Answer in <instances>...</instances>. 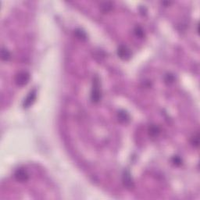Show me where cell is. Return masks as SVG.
Instances as JSON below:
<instances>
[{"instance_id": "7c38bea8", "label": "cell", "mask_w": 200, "mask_h": 200, "mask_svg": "<svg viewBox=\"0 0 200 200\" xmlns=\"http://www.w3.org/2000/svg\"><path fill=\"white\" fill-rule=\"evenodd\" d=\"M134 32H135V35L138 38H143V36H144V31H143L142 28L139 26L135 27V30H134Z\"/></svg>"}, {"instance_id": "30bf717a", "label": "cell", "mask_w": 200, "mask_h": 200, "mask_svg": "<svg viewBox=\"0 0 200 200\" xmlns=\"http://www.w3.org/2000/svg\"><path fill=\"white\" fill-rule=\"evenodd\" d=\"M74 34L78 38L81 39V40H85V39L87 38V34H86V33L83 30L79 29V28L75 30Z\"/></svg>"}, {"instance_id": "5bb4252c", "label": "cell", "mask_w": 200, "mask_h": 200, "mask_svg": "<svg viewBox=\"0 0 200 200\" xmlns=\"http://www.w3.org/2000/svg\"><path fill=\"white\" fill-rule=\"evenodd\" d=\"M171 160H172V163H174V165H176V166H180L182 163V158H181L180 156H173Z\"/></svg>"}, {"instance_id": "9c48e42d", "label": "cell", "mask_w": 200, "mask_h": 200, "mask_svg": "<svg viewBox=\"0 0 200 200\" xmlns=\"http://www.w3.org/2000/svg\"><path fill=\"white\" fill-rule=\"evenodd\" d=\"M160 127H158V126L151 125L150 127H149V135L152 137H153V138L158 136L159 134H160Z\"/></svg>"}, {"instance_id": "8fae6325", "label": "cell", "mask_w": 200, "mask_h": 200, "mask_svg": "<svg viewBox=\"0 0 200 200\" xmlns=\"http://www.w3.org/2000/svg\"><path fill=\"white\" fill-rule=\"evenodd\" d=\"M11 56L9 52L6 49L3 48L1 50V59L3 61H8L10 59Z\"/></svg>"}, {"instance_id": "8992f818", "label": "cell", "mask_w": 200, "mask_h": 200, "mask_svg": "<svg viewBox=\"0 0 200 200\" xmlns=\"http://www.w3.org/2000/svg\"><path fill=\"white\" fill-rule=\"evenodd\" d=\"M123 183L127 188H132L134 187L133 180L128 171H124L123 174Z\"/></svg>"}, {"instance_id": "5b68a950", "label": "cell", "mask_w": 200, "mask_h": 200, "mask_svg": "<svg viewBox=\"0 0 200 200\" xmlns=\"http://www.w3.org/2000/svg\"><path fill=\"white\" fill-rule=\"evenodd\" d=\"M36 95H37V92H36L35 89H33L32 91H31V92H29V94L28 95V96L25 98L24 101H23V108H28V107L31 106V105L34 103V100H35Z\"/></svg>"}, {"instance_id": "ba28073f", "label": "cell", "mask_w": 200, "mask_h": 200, "mask_svg": "<svg viewBox=\"0 0 200 200\" xmlns=\"http://www.w3.org/2000/svg\"><path fill=\"white\" fill-rule=\"evenodd\" d=\"M117 117L118 120L123 123H127V121H130V116L125 110H120L117 113Z\"/></svg>"}, {"instance_id": "3957f363", "label": "cell", "mask_w": 200, "mask_h": 200, "mask_svg": "<svg viewBox=\"0 0 200 200\" xmlns=\"http://www.w3.org/2000/svg\"><path fill=\"white\" fill-rule=\"evenodd\" d=\"M117 55L121 59L124 60H127L131 57V52L127 46L121 45L117 49Z\"/></svg>"}, {"instance_id": "4fadbf2b", "label": "cell", "mask_w": 200, "mask_h": 200, "mask_svg": "<svg viewBox=\"0 0 200 200\" xmlns=\"http://www.w3.org/2000/svg\"><path fill=\"white\" fill-rule=\"evenodd\" d=\"M174 79H175V78H174V75L171 74H167L164 78L165 82L167 83V84H171V83L174 82Z\"/></svg>"}, {"instance_id": "52a82bcc", "label": "cell", "mask_w": 200, "mask_h": 200, "mask_svg": "<svg viewBox=\"0 0 200 200\" xmlns=\"http://www.w3.org/2000/svg\"><path fill=\"white\" fill-rule=\"evenodd\" d=\"M113 4L110 2H104L102 3L100 6V10L102 11L103 13H110V11L113 9Z\"/></svg>"}, {"instance_id": "9a60e30c", "label": "cell", "mask_w": 200, "mask_h": 200, "mask_svg": "<svg viewBox=\"0 0 200 200\" xmlns=\"http://www.w3.org/2000/svg\"><path fill=\"white\" fill-rule=\"evenodd\" d=\"M192 145L193 146H195L196 147H198V146H199V136H196V137H193L192 138Z\"/></svg>"}, {"instance_id": "6da1fadb", "label": "cell", "mask_w": 200, "mask_h": 200, "mask_svg": "<svg viewBox=\"0 0 200 200\" xmlns=\"http://www.w3.org/2000/svg\"><path fill=\"white\" fill-rule=\"evenodd\" d=\"M99 78L95 77L93 82V88H92V93H91V100L94 103H98L101 100V92L100 89V82Z\"/></svg>"}, {"instance_id": "7a4b0ae2", "label": "cell", "mask_w": 200, "mask_h": 200, "mask_svg": "<svg viewBox=\"0 0 200 200\" xmlns=\"http://www.w3.org/2000/svg\"><path fill=\"white\" fill-rule=\"evenodd\" d=\"M30 81V74L27 71H20L15 77V82L20 87L26 85Z\"/></svg>"}, {"instance_id": "277c9868", "label": "cell", "mask_w": 200, "mask_h": 200, "mask_svg": "<svg viewBox=\"0 0 200 200\" xmlns=\"http://www.w3.org/2000/svg\"><path fill=\"white\" fill-rule=\"evenodd\" d=\"M14 177L16 180L20 182H25L29 178L28 173L24 168H19L14 173Z\"/></svg>"}]
</instances>
